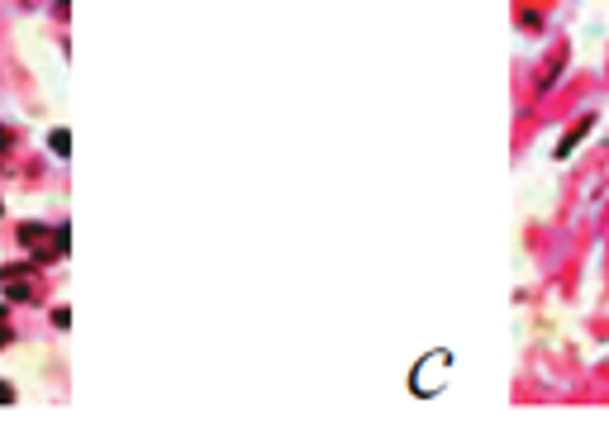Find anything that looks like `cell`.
<instances>
[{"instance_id": "6da1fadb", "label": "cell", "mask_w": 609, "mask_h": 447, "mask_svg": "<svg viewBox=\"0 0 609 447\" xmlns=\"http://www.w3.org/2000/svg\"><path fill=\"white\" fill-rule=\"evenodd\" d=\"M590 124H595V120H590V115H585V120H581V124H576V129H571L567 138H562V148H557V158H571V148H576V143H581V138H585V133H590Z\"/></svg>"}, {"instance_id": "7a4b0ae2", "label": "cell", "mask_w": 609, "mask_h": 447, "mask_svg": "<svg viewBox=\"0 0 609 447\" xmlns=\"http://www.w3.org/2000/svg\"><path fill=\"white\" fill-rule=\"evenodd\" d=\"M48 143H53V153H57V158H67V148H72V133H67V129H53V138H48Z\"/></svg>"}, {"instance_id": "3957f363", "label": "cell", "mask_w": 609, "mask_h": 447, "mask_svg": "<svg viewBox=\"0 0 609 447\" xmlns=\"http://www.w3.org/2000/svg\"><path fill=\"white\" fill-rule=\"evenodd\" d=\"M10 400H15V390H10V386H0V405H10Z\"/></svg>"}]
</instances>
